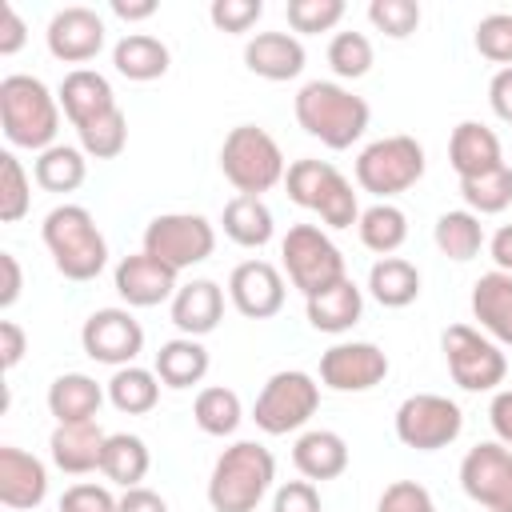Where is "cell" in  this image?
<instances>
[{
  "label": "cell",
  "instance_id": "1",
  "mask_svg": "<svg viewBox=\"0 0 512 512\" xmlns=\"http://www.w3.org/2000/svg\"><path fill=\"white\" fill-rule=\"evenodd\" d=\"M292 112H296V124L312 140H320L324 148H332V152L352 148L368 132V120H372L368 100L356 96L352 88L336 84V80H308L296 92Z\"/></svg>",
  "mask_w": 512,
  "mask_h": 512
},
{
  "label": "cell",
  "instance_id": "2",
  "mask_svg": "<svg viewBox=\"0 0 512 512\" xmlns=\"http://www.w3.org/2000/svg\"><path fill=\"white\" fill-rule=\"evenodd\" d=\"M60 112V96L40 76L12 72L0 80V128L12 148H28L36 156L52 148L60 132Z\"/></svg>",
  "mask_w": 512,
  "mask_h": 512
},
{
  "label": "cell",
  "instance_id": "3",
  "mask_svg": "<svg viewBox=\"0 0 512 512\" xmlns=\"http://www.w3.org/2000/svg\"><path fill=\"white\" fill-rule=\"evenodd\" d=\"M40 236H44V248L52 256L56 272L72 284L96 280L108 264V240L84 204H56L44 216Z\"/></svg>",
  "mask_w": 512,
  "mask_h": 512
},
{
  "label": "cell",
  "instance_id": "4",
  "mask_svg": "<svg viewBox=\"0 0 512 512\" xmlns=\"http://www.w3.org/2000/svg\"><path fill=\"white\" fill-rule=\"evenodd\" d=\"M276 456L256 440L228 444L208 476V504L212 512H256L260 500L272 492Z\"/></svg>",
  "mask_w": 512,
  "mask_h": 512
},
{
  "label": "cell",
  "instance_id": "5",
  "mask_svg": "<svg viewBox=\"0 0 512 512\" xmlns=\"http://www.w3.org/2000/svg\"><path fill=\"white\" fill-rule=\"evenodd\" d=\"M220 172L236 188V196H264L268 188L284 184L288 164L272 132L260 124H236L220 144Z\"/></svg>",
  "mask_w": 512,
  "mask_h": 512
},
{
  "label": "cell",
  "instance_id": "6",
  "mask_svg": "<svg viewBox=\"0 0 512 512\" xmlns=\"http://www.w3.org/2000/svg\"><path fill=\"white\" fill-rule=\"evenodd\" d=\"M288 200L316 212L328 228H352L360 220V204L352 192V180L332 164V160H292L288 176H284Z\"/></svg>",
  "mask_w": 512,
  "mask_h": 512
},
{
  "label": "cell",
  "instance_id": "7",
  "mask_svg": "<svg viewBox=\"0 0 512 512\" xmlns=\"http://www.w3.org/2000/svg\"><path fill=\"white\" fill-rule=\"evenodd\" d=\"M424 144L408 132L396 136H380L372 144L360 148L356 156V184L364 192H372L376 200H392L400 192H408L420 176H424Z\"/></svg>",
  "mask_w": 512,
  "mask_h": 512
},
{
  "label": "cell",
  "instance_id": "8",
  "mask_svg": "<svg viewBox=\"0 0 512 512\" xmlns=\"http://www.w3.org/2000/svg\"><path fill=\"white\" fill-rule=\"evenodd\" d=\"M440 348H444V364H448V376H452L456 388H464V392H500V384L508 376V356L480 328L448 324L440 332Z\"/></svg>",
  "mask_w": 512,
  "mask_h": 512
},
{
  "label": "cell",
  "instance_id": "9",
  "mask_svg": "<svg viewBox=\"0 0 512 512\" xmlns=\"http://www.w3.org/2000/svg\"><path fill=\"white\" fill-rule=\"evenodd\" d=\"M316 408H320L316 376H308L300 368H280L264 380V388L252 404V420L268 436H288V432H300L316 416Z\"/></svg>",
  "mask_w": 512,
  "mask_h": 512
},
{
  "label": "cell",
  "instance_id": "10",
  "mask_svg": "<svg viewBox=\"0 0 512 512\" xmlns=\"http://www.w3.org/2000/svg\"><path fill=\"white\" fill-rule=\"evenodd\" d=\"M280 260H284L288 284L300 288L304 296H316L320 288L348 276L344 252L332 244V236L320 224H292L288 236L280 240Z\"/></svg>",
  "mask_w": 512,
  "mask_h": 512
},
{
  "label": "cell",
  "instance_id": "11",
  "mask_svg": "<svg viewBox=\"0 0 512 512\" xmlns=\"http://www.w3.org/2000/svg\"><path fill=\"white\" fill-rule=\"evenodd\" d=\"M140 248L148 256L164 260L168 268L184 272V268L204 264L216 252V228L200 212H160L148 220Z\"/></svg>",
  "mask_w": 512,
  "mask_h": 512
},
{
  "label": "cell",
  "instance_id": "12",
  "mask_svg": "<svg viewBox=\"0 0 512 512\" xmlns=\"http://www.w3.org/2000/svg\"><path fill=\"white\" fill-rule=\"evenodd\" d=\"M392 428H396V440L404 448L440 452V448L456 444V436L464 432V412L456 400H448L440 392H416V396L400 400Z\"/></svg>",
  "mask_w": 512,
  "mask_h": 512
},
{
  "label": "cell",
  "instance_id": "13",
  "mask_svg": "<svg viewBox=\"0 0 512 512\" xmlns=\"http://www.w3.org/2000/svg\"><path fill=\"white\" fill-rule=\"evenodd\" d=\"M460 488L484 512H512V448L484 440L460 460Z\"/></svg>",
  "mask_w": 512,
  "mask_h": 512
},
{
  "label": "cell",
  "instance_id": "14",
  "mask_svg": "<svg viewBox=\"0 0 512 512\" xmlns=\"http://www.w3.org/2000/svg\"><path fill=\"white\" fill-rule=\"evenodd\" d=\"M80 344L96 364L128 368L144 352V328L132 308H96L80 328Z\"/></svg>",
  "mask_w": 512,
  "mask_h": 512
},
{
  "label": "cell",
  "instance_id": "15",
  "mask_svg": "<svg viewBox=\"0 0 512 512\" xmlns=\"http://www.w3.org/2000/svg\"><path fill=\"white\" fill-rule=\"evenodd\" d=\"M388 352L372 340H340L320 352V384L332 392H368L388 376Z\"/></svg>",
  "mask_w": 512,
  "mask_h": 512
},
{
  "label": "cell",
  "instance_id": "16",
  "mask_svg": "<svg viewBox=\"0 0 512 512\" xmlns=\"http://www.w3.org/2000/svg\"><path fill=\"white\" fill-rule=\"evenodd\" d=\"M228 300L248 320H272L288 300L284 272L268 260H240L228 276Z\"/></svg>",
  "mask_w": 512,
  "mask_h": 512
},
{
  "label": "cell",
  "instance_id": "17",
  "mask_svg": "<svg viewBox=\"0 0 512 512\" xmlns=\"http://www.w3.org/2000/svg\"><path fill=\"white\" fill-rule=\"evenodd\" d=\"M48 52L64 64H88L104 48V20L88 4H68L48 20Z\"/></svg>",
  "mask_w": 512,
  "mask_h": 512
},
{
  "label": "cell",
  "instance_id": "18",
  "mask_svg": "<svg viewBox=\"0 0 512 512\" xmlns=\"http://www.w3.org/2000/svg\"><path fill=\"white\" fill-rule=\"evenodd\" d=\"M176 280H180V272L168 268L164 260L148 256L144 248L132 252V256H124L116 264V272H112V284H116V292H120V300L128 308H156V304L172 300L176 288H180Z\"/></svg>",
  "mask_w": 512,
  "mask_h": 512
},
{
  "label": "cell",
  "instance_id": "19",
  "mask_svg": "<svg viewBox=\"0 0 512 512\" xmlns=\"http://www.w3.org/2000/svg\"><path fill=\"white\" fill-rule=\"evenodd\" d=\"M48 496V468L40 456L0 444V504L12 512H32Z\"/></svg>",
  "mask_w": 512,
  "mask_h": 512
},
{
  "label": "cell",
  "instance_id": "20",
  "mask_svg": "<svg viewBox=\"0 0 512 512\" xmlns=\"http://www.w3.org/2000/svg\"><path fill=\"white\" fill-rule=\"evenodd\" d=\"M168 316L180 328V336H208L216 332V324L224 320V288L216 280H188L176 288V296L168 300Z\"/></svg>",
  "mask_w": 512,
  "mask_h": 512
},
{
  "label": "cell",
  "instance_id": "21",
  "mask_svg": "<svg viewBox=\"0 0 512 512\" xmlns=\"http://www.w3.org/2000/svg\"><path fill=\"white\" fill-rule=\"evenodd\" d=\"M304 44L300 36L292 32H256L248 44H244V68L260 80H296L304 72Z\"/></svg>",
  "mask_w": 512,
  "mask_h": 512
},
{
  "label": "cell",
  "instance_id": "22",
  "mask_svg": "<svg viewBox=\"0 0 512 512\" xmlns=\"http://www.w3.org/2000/svg\"><path fill=\"white\" fill-rule=\"evenodd\" d=\"M56 96H60V108L72 120V128H84V124H92V120H100V116H108V112L120 108L108 76H100L96 68H72L60 80Z\"/></svg>",
  "mask_w": 512,
  "mask_h": 512
},
{
  "label": "cell",
  "instance_id": "23",
  "mask_svg": "<svg viewBox=\"0 0 512 512\" xmlns=\"http://www.w3.org/2000/svg\"><path fill=\"white\" fill-rule=\"evenodd\" d=\"M104 444H108V432L96 420L92 424H56L48 436V456L60 472L88 476V472H100Z\"/></svg>",
  "mask_w": 512,
  "mask_h": 512
},
{
  "label": "cell",
  "instance_id": "24",
  "mask_svg": "<svg viewBox=\"0 0 512 512\" xmlns=\"http://www.w3.org/2000/svg\"><path fill=\"white\" fill-rule=\"evenodd\" d=\"M448 164L456 168L460 180H472V176H484V172H496L504 164V148H500V136L480 124V120H460L448 136Z\"/></svg>",
  "mask_w": 512,
  "mask_h": 512
},
{
  "label": "cell",
  "instance_id": "25",
  "mask_svg": "<svg viewBox=\"0 0 512 512\" xmlns=\"http://www.w3.org/2000/svg\"><path fill=\"white\" fill-rule=\"evenodd\" d=\"M472 320L488 340L512 348V276L492 268L472 284Z\"/></svg>",
  "mask_w": 512,
  "mask_h": 512
},
{
  "label": "cell",
  "instance_id": "26",
  "mask_svg": "<svg viewBox=\"0 0 512 512\" xmlns=\"http://www.w3.org/2000/svg\"><path fill=\"white\" fill-rule=\"evenodd\" d=\"M292 464L312 484L336 480V476L348 472V440L340 432H332V428H308L292 444Z\"/></svg>",
  "mask_w": 512,
  "mask_h": 512
},
{
  "label": "cell",
  "instance_id": "27",
  "mask_svg": "<svg viewBox=\"0 0 512 512\" xmlns=\"http://www.w3.org/2000/svg\"><path fill=\"white\" fill-rule=\"evenodd\" d=\"M304 312H308V324L316 332L340 336L352 324H360V316H364V292L352 284V276H344V280L320 288L316 296H304Z\"/></svg>",
  "mask_w": 512,
  "mask_h": 512
},
{
  "label": "cell",
  "instance_id": "28",
  "mask_svg": "<svg viewBox=\"0 0 512 512\" xmlns=\"http://www.w3.org/2000/svg\"><path fill=\"white\" fill-rule=\"evenodd\" d=\"M104 400L108 388H100L88 372H64L48 384V412L56 424H92Z\"/></svg>",
  "mask_w": 512,
  "mask_h": 512
},
{
  "label": "cell",
  "instance_id": "29",
  "mask_svg": "<svg viewBox=\"0 0 512 512\" xmlns=\"http://www.w3.org/2000/svg\"><path fill=\"white\" fill-rule=\"evenodd\" d=\"M172 64V52L160 36L152 32H128L116 40L112 48V68L124 76V80H136V84H148V80H160Z\"/></svg>",
  "mask_w": 512,
  "mask_h": 512
},
{
  "label": "cell",
  "instance_id": "30",
  "mask_svg": "<svg viewBox=\"0 0 512 512\" xmlns=\"http://www.w3.org/2000/svg\"><path fill=\"white\" fill-rule=\"evenodd\" d=\"M208 368H212V356L196 336L164 340L156 360H152V372L160 376L164 388H192V384H200L208 376Z\"/></svg>",
  "mask_w": 512,
  "mask_h": 512
},
{
  "label": "cell",
  "instance_id": "31",
  "mask_svg": "<svg viewBox=\"0 0 512 512\" xmlns=\"http://www.w3.org/2000/svg\"><path fill=\"white\" fill-rule=\"evenodd\" d=\"M220 228L240 248H264L276 232V220H272V208L264 204V196H232L220 212Z\"/></svg>",
  "mask_w": 512,
  "mask_h": 512
},
{
  "label": "cell",
  "instance_id": "32",
  "mask_svg": "<svg viewBox=\"0 0 512 512\" xmlns=\"http://www.w3.org/2000/svg\"><path fill=\"white\" fill-rule=\"evenodd\" d=\"M368 296L380 308H408L420 296V268L404 256H380L368 268Z\"/></svg>",
  "mask_w": 512,
  "mask_h": 512
},
{
  "label": "cell",
  "instance_id": "33",
  "mask_svg": "<svg viewBox=\"0 0 512 512\" xmlns=\"http://www.w3.org/2000/svg\"><path fill=\"white\" fill-rule=\"evenodd\" d=\"M148 468H152V452H148V444L136 432H112L108 436L104 460H100L104 480H112L120 488H140Z\"/></svg>",
  "mask_w": 512,
  "mask_h": 512
},
{
  "label": "cell",
  "instance_id": "34",
  "mask_svg": "<svg viewBox=\"0 0 512 512\" xmlns=\"http://www.w3.org/2000/svg\"><path fill=\"white\" fill-rule=\"evenodd\" d=\"M32 180L44 192H76L88 180V156L76 144H52L36 156L32 164Z\"/></svg>",
  "mask_w": 512,
  "mask_h": 512
},
{
  "label": "cell",
  "instance_id": "35",
  "mask_svg": "<svg viewBox=\"0 0 512 512\" xmlns=\"http://www.w3.org/2000/svg\"><path fill=\"white\" fill-rule=\"evenodd\" d=\"M432 240H436V248H440L448 260L464 264V260L480 256V248H484V224H480V216L468 212V208H448V212L436 216Z\"/></svg>",
  "mask_w": 512,
  "mask_h": 512
},
{
  "label": "cell",
  "instance_id": "36",
  "mask_svg": "<svg viewBox=\"0 0 512 512\" xmlns=\"http://www.w3.org/2000/svg\"><path fill=\"white\" fill-rule=\"evenodd\" d=\"M356 232H360V244H364L368 252L392 256V252H400V244L408 240V216H404V208H396L392 200H376L372 208L360 212Z\"/></svg>",
  "mask_w": 512,
  "mask_h": 512
},
{
  "label": "cell",
  "instance_id": "37",
  "mask_svg": "<svg viewBox=\"0 0 512 512\" xmlns=\"http://www.w3.org/2000/svg\"><path fill=\"white\" fill-rule=\"evenodd\" d=\"M108 404L124 416H144L160 404V376L152 368H140V364H128V368H116L112 380H108Z\"/></svg>",
  "mask_w": 512,
  "mask_h": 512
},
{
  "label": "cell",
  "instance_id": "38",
  "mask_svg": "<svg viewBox=\"0 0 512 512\" xmlns=\"http://www.w3.org/2000/svg\"><path fill=\"white\" fill-rule=\"evenodd\" d=\"M192 420H196V428L204 436H232L240 428V420H244V404H240V396L232 388L208 384L192 400Z\"/></svg>",
  "mask_w": 512,
  "mask_h": 512
},
{
  "label": "cell",
  "instance_id": "39",
  "mask_svg": "<svg viewBox=\"0 0 512 512\" xmlns=\"http://www.w3.org/2000/svg\"><path fill=\"white\" fill-rule=\"evenodd\" d=\"M460 196H464L468 212H476V216H496V212H504V208L512 204V168L500 164L496 172L460 180Z\"/></svg>",
  "mask_w": 512,
  "mask_h": 512
},
{
  "label": "cell",
  "instance_id": "40",
  "mask_svg": "<svg viewBox=\"0 0 512 512\" xmlns=\"http://www.w3.org/2000/svg\"><path fill=\"white\" fill-rule=\"evenodd\" d=\"M76 136H80L84 156H92V160H116L128 148V116H124V108H116V112H108V116L76 128Z\"/></svg>",
  "mask_w": 512,
  "mask_h": 512
},
{
  "label": "cell",
  "instance_id": "41",
  "mask_svg": "<svg viewBox=\"0 0 512 512\" xmlns=\"http://www.w3.org/2000/svg\"><path fill=\"white\" fill-rule=\"evenodd\" d=\"M372 60H376L372 40H368L364 32H356V28L336 32V36L328 40V64H332V72H336L340 80H360V76H368Z\"/></svg>",
  "mask_w": 512,
  "mask_h": 512
},
{
  "label": "cell",
  "instance_id": "42",
  "mask_svg": "<svg viewBox=\"0 0 512 512\" xmlns=\"http://www.w3.org/2000/svg\"><path fill=\"white\" fill-rule=\"evenodd\" d=\"M28 208H32V180L16 160V152H0V220L16 224L28 216Z\"/></svg>",
  "mask_w": 512,
  "mask_h": 512
},
{
  "label": "cell",
  "instance_id": "43",
  "mask_svg": "<svg viewBox=\"0 0 512 512\" xmlns=\"http://www.w3.org/2000/svg\"><path fill=\"white\" fill-rule=\"evenodd\" d=\"M284 12H288L292 32L320 36V32H332L344 20V0H288Z\"/></svg>",
  "mask_w": 512,
  "mask_h": 512
},
{
  "label": "cell",
  "instance_id": "44",
  "mask_svg": "<svg viewBox=\"0 0 512 512\" xmlns=\"http://www.w3.org/2000/svg\"><path fill=\"white\" fill-rule=\"evenodd\" d=\"M420 4L416 0H372L368 4V20L376 32L392 36V40H408L420 28Z\"/></svg>",
  "mask_w": 512,
  "mask_h": 512
},
{
  "label": "cell",
  "instance_id": "45",
  "mask_svg": "<svg viewBox=\"0 0 512 512\" xmlns=\"http://www.w3.org/2000/svg\"><path fill=\"white\" fill-rule=\"evenodd\" d=\"M476 52L500 68H512V16L508 12H492L476 24V36H472Z\"/></svg>",
  "mask_w": 512,
  "mask_h": 512
},
{
  "label": "cell",
  "instance_id": "46",
  "mask_svg": "<svg viewBox=\"0 0 512 512\" xmlns=\"http://www.w3.org/2000/svg\"><path fill=\"white\" fill-rule=\"evenodd\" d=\"M376 512H436V500L424 484L416 480H392L380 500H376Z\"/></svg>",
  "mask_w": 512,
  "mask_h": 512
},
{
  "label": "cell",
  "instance_id": "47",
  "mask_svg": "<svg viewBox=\"0 0 512 512\" xmlns=\"http://www.w3.org/2000/svg\"><path fill=\"white\" fill-rule=\"evenodd\" d=\"M260 16H264V4L260 0H212V8H208V20L220 32H228V36L248 32Z\"/></svg>",
  "mask_w": 512,
  "mask_h": 512
},
{
  "label": "cell",
  "instance_id": "48",
  "mask_svg": "<svg viewBox=\"0 0 512 512\" xmlns=\"http://www.w3.org/2000/svg\"><path fill=\"white\" fill-rule=\"evenodd\" d=\"M116 496L104 488V484H72V488H64V496H60V512H116Z\"/></svg>",
  "mask_w": 512,
  "mask_h": 512
},
{
  "label": "cell",
  "instance_id": "49",
  "mask_svg": "<svg viewBox=\"0 0 512 512\" xmlns=\"http://www.w3.org/2000/svg\"><path fill=\"white\" fill-rule=\"evenodd\" d=\"M272 512H324L320 488L312 480H284L272 492Z\"/></svg>",
  "mask_w": 512,
  "mask_h": 512
},
{
  "label": "cell",
  "instance_id": "50",
  "mask_svg": "<svg viewBox=\"0 0 512 512\" xmlns=\"http://www.w3.org/2000/svg\"><path fill=\"white\" fill-rule=\"evenodd\" d=\"M24 40H28L24 16H20L12 4H4V8H0V56H16V52L24 48Z\"/></svg>",
  "mask_w": 512,
  "mask_h": 512
},
{
  "label": "cell",
  "instance_id": "51",
  "mask_svg": "<svg viewBox=\"0 0 512 512\" xmlns=\"http://www.w3.org/2000/svg\"><path fill=\"white\" fill-rule=\"evenodd\" d=\"M24 352H28V336H24V328H20L16 320H0V364L12 372V368L24 360Z\"/></svg>",
  "mask_w": 512,
  "mask_h": 512
},
{
  "label": "cell",
  "instance_id": "52",
  "mask_svg": "<svg viewBox=\"0 0 512 512\" xmlns=\"http://www.w3.org/2000/svg\"><path fill=\"white\" fill-rule=\"evenodd\" d=\"M488 424L504 448H512V388H500L488 404Z\"/></svg>",
  "mask_w": 512,
  "mask_h": 512
},
{
  "label": "cell",
  "instance_id": "53",
  "mask_svg": "<svg viewBox=\"0 0 512 512\" xmlns=\"http://www.w3.org/2000/svg\"><path fill=\"white\" fill-rule=\"evenodd\" d=\"M488 104L504 124H512V68H496L488 80Z\"/></svg>",
  "mask_w": 512,
  "mask_h": 512
},
{
  "label": "cell",
  "instance_id": "54",
  "mask_svg": "<svg viewBox=\"0 0 512 512\" xmlns=\"http://www.w3.org/2000/svg\"><path fill=\"white\" fill-rule=\"evenodd\" d=\"M116 512H168V500L160 492H152V488L140 484V488H124Z\"/></svg>",
  "mask_w": 512,
  "mask_h": 512
},
{
  "label": "cell",
  "instance_id": "55",
  "mask_svg": "<svg viewBox=\"0 0 512 512\" xmlns=\"http://www.w3.org/2000/svg\"><path fill=\"white\" fill-rule=\"evenodd\" d=\"M0 272H4V288H0V308H12L20 300V288H24V272H20V260L12 252H0Z\"/></svg>",
  "mask_w": 512,
  "mask_h": 512
},
{
  "label": "cell",
  "instance_id": "56",
  "mask_svg": "<svg viewBox=\"0 0 512 512\" xmlns=\"http://www.w3.org/2000/svg\"><path fill=\"white\" fill-rule=\"evenodd\" d=\"M488 252H492V260H496V268L512 276V224H500V228L492 232Z\"/></svg>",
  "mask_w": 512,
  "mask_h": 512
},
{
  "label": "cell",
  "instance_id": "57",
  "mask_svg": "<svg viewBox=\"0 0 512 512\" xmlns=\"http://www.w3.org/2000/svg\"><path fill=\"white\" fill-rule=\"evenodd\" d=\"M112 16L136 24V20H148L156 16V0H112Z\"/></svg>",
  "mask_w": 512,
  "mask_h": 512
}]
</instances>
